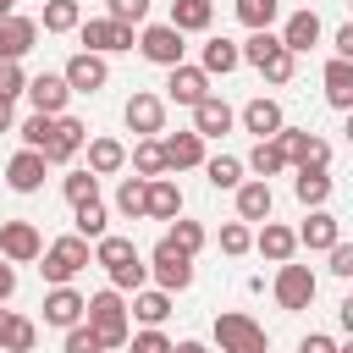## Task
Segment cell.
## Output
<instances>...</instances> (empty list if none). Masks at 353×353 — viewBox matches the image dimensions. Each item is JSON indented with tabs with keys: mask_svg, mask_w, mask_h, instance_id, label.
Here are the masks:
<instances>
[{
	"mask_svg": "<svg viewBox=\"0 0 353 353\" xmlns=\"http://www.w3.org/2000/svg\"><path fill=\"white\" fill-rule=\"evenodd\" d=\"M83 325L105 342V353H116V347H127V336H132V320H127V298L116 292V287H99V292H88L83 298Z\"/></svg>",
	"mask_w": 353,
	"mask_h": 353,
	"instance_id": "obj_1",
	"label": "cell"
},
{
	"mask_svg": "<svg viewBox=\"0 0 353 353\" xmlns=\"http://www.w3.org/2000/svg\"><path fill=\"white\" fill-rule=\"evenodd\" d=\"M237 55H243V66H254V72H259L265 83H276V88L292 83V72H298V55H287L270 28H265V33H248V39L237 44Z\"/></svg>",
	"mask_w": 353,
	"mask_h": 353,
	"instance_id": "obj_2",
	"label": "cell"
},
{
	"mask_svg": "<svg viewBox=\"0 0 353 353\" xmlns=\"http://www.w3.org/2000/svg\"><path fill=\"white\" fill-rule=\"evenodd\" d=\"M39 259H44V265H39V276H44L50 287H72V276L94 265V248H88L77 232H66V237L44 243V254H39Z\"/></svg>",
	"mask_w": 353,
	"mask_h": 353,
	"instance_id": "obj_3",
	"label": "cell"
},
{
	"mask_svg": "<svg viewBox=\"0 0 353 353\" xmlns=\"http://www.w3.org/2000/svg\"><path fill=\"white\" fill-rule=\"evenodd\" d=\"M215 347L221 353H270V331L243 309H221L215 314Z\"/></svg>",
	"mask_w": 353,
	"mask_h": 353,
	"instance_id": "obj_4",
	"label": "cell"
},
{
	"mask_svg": "<svg viewBox=\"0 0 353 353\" xmlns=\"http://www.w3.org/2000/svg\"><path fill=\"white\" fill-rule=\"evenodd\" d=\"M270 292H276V303L287 309V314H298V309H309L314 303V292H320V276L309 270V265H276V281H270Z\"/></svg>",
	"mask_w": 353,
	"mask_h": 353,
	"instance_id": "obj_5",
	"label": "cell"
},
{
	"mask_svg": "<svg viewBox=\"0 0 353 353\" xmlns=\"http://www.w3.org/2000/svg\"><path fill=\"white\" fill-rule=\"evenodd\" d=\"M143 265H149V276H154L160 292H188V287H193V259H188L182 248H171L165 237L154 243V254H149Z\"/></svg>",
	"mask_w": 353,
	"mask_h": 353,
	"instance_id": "obj_6",
	"label": "cell"
},
{
	"mask_svg": "<svg viewBox=\"0 0 353 353\" xmlns=\"http://www.w3.org/2000/svg\"><path fill=\"white\" fill-rule=\"evenodd\" d=\"M138 50H143V61H154V66H182V55H188V44H182V33L171 28V22H143L138 28Z\"/></svg>",
	"mask_w": 353,
	"mask_h": 353,
	"instance_id": "obj_7",
	"label": "cell"
},
{
	"mask_svg": "<svg viewBox=\"0 0 353 353\" xmlns=\"http://www.w3.org/2000/svg\"><path fill=\"white\" fill-rule=\"evenodd\" d=\"M77 39H83L88 55H121V50H132V28H121V22H110V17L77 22Z\"/></svg>",
	"mask_w": 353,
	"mask_h": 353,
	"instance_id": "obj_8",
	"label": "cell"
},
{
	"mask_svg": "<svg viewBox=\"0 0 353 353\" xmlns=\"http://www.w3.org/2000/svg\"><path fill=\"white\" fill-rule=\"evenodd\" d=\"M121 121H127V132H138V138H160V132H165V99L149 94V88H138V94L121 105Z\"/></svg>",
	"mask_w": 353,
	"mask_h": 353,
	"instance_id": "obj_9",
	"label": "cell"
},
{
	"mask_svg": "<svg viewBox=\"0 0 353 353\" xmlns=\"http://www.w3.org/2000/svg\"><path fill=\"white\" fill-rule=\"evenodd\" d=\"M44 254V237L33 221H0V259L6 265H33Z\"/></svg>",
	"mask_w": 353,
	"mask_h": 353,
	"instance_id": "obj_10",
	"label": "cell"
},
{
	"mask_svg": "<svg viewBox=\"0 0 353 353\" xmlns=\"http://www.w3.org/2000/svg\"><path fill=\"white\" fill-rule=\"evenodd\" d=\"M88 143V127L77 121V116H55V127H50V143L39 149L44 154V165H72V154Z\"/></svg>",
	"mask_w": 353,
	"mask_h": 353,
	"instance_id": "obj_11",
	"label": "cell"
},
{
	"mask_svg": "<svg viewBox=\"0 0 353 353\" xmlns=\"http://www.w3.org/2000/svg\"><path fill=\"white\" fill-rule=\"evenodd\" d=\"M61 77H66V88H72V94H99V88L110 83V66H105V55L77 50V55L61 66Z\"/></svg>",
	"mask_w": 353,
	"mask_h": 353,
	"instance_id": "obj_12",
	"label": "cell"
},
{
	"mask_svg": "<svg viewBox=\"0 0 353 353\" xmlns=\"http://www.w3.org/2000/svg\"><path fill=\"white\" fill-rule=\"evenodd\" d=\"M28 99H33V110L39 116H66V99H72V88H66V77L61 72H39V77H28V88H22Z\"/></svg>",
	"mask_w": 353,
	"mask_h": 353,
	"instance_id": "obj_13",
	"label": "cell"
},
{
	"mask_svg": "<svg viewBox=\"0 0 353 353\" xmlns=\"http://www.w3.org/2000/svg\"><path fill=\"white\" fill-rule=\"evenodd\" d=\"M232 193H237V221H243V226H254V221H270V210H276V193H270V182H259V176H243Z\"/></svg>",
	"mask_w": 353,
	"mask_h": 353,
	"instance_id": "obj_14",
	"label": "cell"
},
{
	"mask_svg": "<svg viewBox=\"0 0 353 353\" xmlns=\"http://www.w3.org/2000/svg\"><path fill=\"white\" fill-rule=\"evenodd\" d=\"M204 94H210V77H204L199 66H188V61H182V66H171V72H165V99H171V105H188V110H193Z\"/></svg>",
	"mask_w": 353,
	"mask_h": 353,
	"instance_id": "obj_15",
	"label": "cell"
},
{
	"mask_svg": "<svg viewBox=\"0 0 353 353\" xmlns=\"http://www.w3.org/2000/svg\"><path fill=\"white\" fill-rule=\"evenodd\" d=\"M232 121H237V110H232L221 94H204V99L193 105V132H199V138H226Z\"/></svg>",
	"mask_w": 353,
	"mask_h": 353,
	"instance_id": "obj_16",
	"label": "cell"
},
{
	"mask_svg": "<svg viewBox=\"0 0 353 353\" xmlns=\"http://www.w3.org/2000/svg\"><path fill=\"white\" fill-rule=\"evenodd\" d=\"M160 154H165V171H199L204 165V138L193 127L171 132V138H160Z\"/></svg>",
	"mask_w": 353,
	"mask_h": 353,
	"instance_id": "obj_17",
	"label": "cell"
},
{
	"mask_svg": "<svg viewBox=\"0 0 353 353\" xmlns=\"http://www.w3.org/2000/svg\"><path fill=\"white\" fill-rule=\"evenodd\" d=\"M44 154H33V149H17L11 160H6V188L11 193H39L44 188Z\"/></svg>",
	"mask_w": 353,
	"mask_h": 353,
	"instance_id": "obj_18",
	"label": "cell"
},
{
	"mask_svg": "<svg viewBox=\"0 0 353 353\" xmlns=\"http://www.w3.org/2000/svg\"><path fill=\"white\" fill-rule=\"evenodd\" d=\"M292 237H298V248H309V254H325L331 243H342V221H336L331 210H309V221H303Z\"/></svg>",
	"mask_w": 353,
	"mask_h": 353,
	"instance_id": "obj_19",
	"label": "cell"
},
{
	"mask_svg": "<svg viewBox=\"0 0 353 353\" xmlns=\"http://www.w3.org/2000/svg\"><path fill=\"white\" fill-rule=\"evenodd\" d=\"M44 325H55V331L83 325V292L77 287H50L44 292Z\"/></svg>",
	"mask_w": 353,
	"mask_h": 353,
	"instance_id": "obj_20",
	"label": "cell"
},
{
	"mask_svg": "<svg viewBox=\"0 0 353 353\" xmlns=\"http://www.w3.org/2000/svg\"><path fill=\"white\" fill-rule=\"evenodd\" d=\"M33 44H39V22L22 17V11H11V17L0 22V61H22Z\"/></svg>",
	"mask_w": 353,
	"mask_h": 353,
	"instance_id": "obj_21",
	"label": "cell"
},
{
	"mask_svg": "<svg viewBox=\"0 0 353 353\" xmlns=\"http://www.w3.org/2000/svg\"><path fill=\"white\" fill-rule=\"evenodd\" d=\"M276 39H281V50H287V55H303V50H314V44H320V17L303 6V11H292V17H287V28H281Z\"/></svg>",
	"mask_w": 353,
	"mask_h": 353,
	"instance_id": "obj_22",
	"label": "cell"
},
{
	"mask_svg": "<svg viewBox=\"0 0 353 353\" xmlns=\"http://www.w3.org/2000/svg\"><path fill=\"white\" fill-rule=\"evenodd\" d=\"M237 121H243V127L254 132V143H259V138H276V132L287 127V116H281V105H276V99H265V94H259V99H248Z\"/></svg>",
	"mask_w": 353,
	"mask_h": 353,
	"instance_id": "obj_23",
	"label": "cell"
},
{
	"mask_svg": "<svg viewBox=\"0 0 353 353\" xmlns=\"http://www.w3.org/2000/svg\"><path fill=\"white\" fill-rule=\"evenodd\" d=\"M83 149H88V165H83V171H94V176H116V171L127 165V143H121V138H110V132L88 138Z\"/></svg>",
	"mask_w": 353,
	"mask_h": 353,
	"instance_id": "obj_24",
	"label": "cell"
},
{
	"mask_svg": "<svg viewBox=\"0 0 353 353\" xmlns=\"http://www.w3.org/2000/svg\"><path fill=\"white\" fill-rule=\"evenodd\" d=\"M254 248H259L270 265H287V259L298 254V237H292V226H281V221H259V232H254Z\"/></svg>",
	"mask_w": 353,
	"mask_h": 353,
	"instance_id": "obj_25",
	"label": "cell"
},
{
	"mask_svg": "<svg viewBox=\"0 0 353 353\" xmlns=\"http://www.w3.org/2000/svg\"><path fill=\"white\" fill-rule=\"evenodd\" d=\"M176 215H182V188L171 176H154L143 199V221H176Z\"/></svg>",
	"mask_w": 353,
	"mask_h": 353,
	"instance_id": "obj_26",
	"label": "cell"
},
{
	"mask_svg": "<svg viewBox=\"0 0 353 353\" xmlns=\"http://www.w3.org/2000/svg\"><path fill=\"white\" fill-rule=\"evenodd\" d=\"M320 83H325V105H331V110H353V61H336V55H331Z\"/></svg>",
	"mask_w": 353,
	"mask_h": 353,
	"instance_id": "obj_27",
	"label": "cell"
},
{
	"mask_svg": "<svg viewBox=\"0 0 353 353\" xmlns=\"http://www.w3.org/2000/svg\"><path fill=\"white\" fill-rule=\"evenodd\" d=\"M165 314H171V292H160V287H138L127 303V320H138V325H165Z\"/></svg>",
	"mask_w": 353,
	"mask_h": 353,
	"instance_id": "obj_28",
	"label": "cell"
},
{
	"mask_svg": "<svg viewBox=\"0 0 353 353\" xmlns=\"http://www.w3.org/2000/svg\"><path fill=\"white\" fill-rule=\"evenodd\" d=\"M182 39L188 33H204L210 22H215V0H171V17H165Z\"/></svg>",
	"mask_w": 353,
	"mask_h": 353,
	"instance_id": "obj_29",
	"label": "cell"
},
{
	"mask_svg": "<svg viewBox=\"0 0 353 353\" xmlns=\"http://www.w3.org/2000/svg\"><path fill=\"white\" fill-rule=\"evenodd\" d=\"M331 171H298L292 176V199L303 204V210H325V199H331Z\"/></svg>",
	"mask_w": 353,
	"mask_h": 353,
	"instance_id": "obj_30",
	"label": "cell"
},
{
	"mask_svg": "<svg viewBox=\"0 0 353 353\" xmlns=\"http://www.w3.org/2000/svg\"><path fill=\"white\" fill-rule=\"evenodd\" d=\"M237 66H243V55H237L232 39H210L204 55H199V72H204V77H226V72H237Z\"/></svg>",
	"mask_w": 353,
	"mask_h": 353,
	"instance_id": "obj_31",
	"label": "cell"
},
{
	"mask_svg": "<svg viewBox=\"0 0 353 353\" xmlns=\"http://www.w3.org/2000/svg\"><path fill=\"white\" fill-rule=\"evenodd\" d=\"M243 171H254L259 182H270V176H281V171H287V154L276 149V138H259V143L248 149V160H243Z\"/></svg>",
	"mask_w": 353,
	"mask_h": 353,
	"instance_id": "obj_32",
	"label": "cell"
},
{
	"mask_svg": "<svg viewBox=\"0 0 353 353\" xmlns=\"http://www.w3.org/2000/svg\"><path fill=\"white\" fill-rule=\"evenodd\" d=\"M72 232H77L83 243H99V237L110 232V210H105V199H88V204H77V215H72Z\"/></svg>",
	"mask_w": 353,
	"mask_h": 353,
	"instance_id": "obj_33",
	"label": "cell"
},
{
	"mask_svg": "<svg viewBox=\"0 0 353 353\" xmlns=\"http://www.w3.org/2000/svg\"><path fill=\"white\" fill-rule=\"evenodd\" d=\"M44 33H77V22H83V6L77 0H44V11L33 17Z\"/></svg>",
	"mask_w": 353,
	"mask_h": 353,
	"instance_id": "obj_34",
	"label": "cell"
},
{
	"mask_svg": "<svg viewBox=\"0 0 353 353\" xmlns=\"http://www.w3.org/2000/svg\"><path fill=\"white\" fill-rule=\"evenodd\" d=\"M132 259H143V254L132 248V237H116V232H105V237L94 243V265H105V276H110L116 265H132Z\"/></svg>",
	"mask_w": 353,
	"mask_h": 353,
	"instance_id": "obj_35",
	"label": "cell"
},
{
	"mask_svg": "<svg viewBox=\"0 0 353 353\" xmlns=\"http://www.w3.org/2000/svg\"><path fill=\"white\" fill-rule=\"evenodd\" d=\"M127 160H132V176H143V182L165 176V154H160V138H138Z\"/></svg>",
	"mask_w": 353,
	"mask_h": 353,
	"instance_id": "obj_36",
	"label": "cell"
},
{
	"mask_svg": "<svg viewBox=\"0 0 353 353\" xmlns=\"http://www.w3.org/2000/svg\"><path fill=\"white\" fill-rule=\"evenodd\" d=\"M33 342H39V325L28 314H11L0 331V353H33Z\"/></svg>",
	"mask_w": 353,
	"mask_h": 353,
	"instance_id": "obj_37",
	"label": "cell"
},
{
	"mask_svg": "<svg viewBox=\"0 0 353 353\" xmlns=\"http://www.w3.org/2000/svg\"><path fill=\"white\" fill-rule=\"evenodd\" d=\"M204 176H210L215 193H232V188L243 182V160H237V154H215V160H204Z\"/></svg>",
	"mask_w": 353,
	"mask_h": 353,
	"instance_id": "obj_38",
	"label": "cell"
},
{
	"mask_svg": "<svg viewBox=\"0 0 353 353\" xmlns=\"http://www.w3.org/2000/svg\"><path fill=\"white\" fill-rule=\"evenodd\" d=\"M276 17H281V0H237V22L248 33H265Z\"/></svg>",
	"mask_w": 353,
	"mask_h": 353,
	"instance_id": "obj_39",
	"label": "cell"
},
{
	"mask_svg": "<svg viewBox=\"0 0 353 353\" xmlns=\"http://www.w3.org/2000/svg\"><path fill=\"white\" fill-rule=\"evenodd\" d=\"M165 243H171V248H182V254L193 259V254L210 243V232H204L199 221H182V215H176V221H171V232H165Z\"/></svg>",
	"mask_w": 353,
	"mask_h": 353,
	"instance_id": "obj_40",
	"label": "cell"
},
{
	"mask_svg": "<svg viewBox=\"0 0 353 353\" xmlns=\"http://www.w3.org/2000/svg\"><path fill=\"white\" fill-rule=\"evenodd\" d=\"M50 127H55V116H39V110H33V116H22L11 132L22 138V149H33V154H39V149L50 143Z\"/></svg>",
	"mask_w": 353,
	"mask_h": 353,
	"instance_id": "obj_41",
	"label": "cell"
},
{
	"mask_svg": "<svg viewBox=\"0 0 353 353\" xmlns=\"http://www.w3.org/2000/svg\"><path fill=\"white\" fill-rule=\"evenodd\" d=\"M61 193H66V204L77 210V204L99 199V176H94V171H66V176H61Z\"/></svg>",
	"mask_w": 353,
	"mask_h": 353,
	"instance_id": "obj_42",
	"label": "cell"
},
{
	"mask_svg": "<svg viewBox=\"0 0 353 353\" xmlns=\"http://www.w3.org/2000/svg\"><path fill=\"white\" fill-rule=\"evenodd\" d=\"M143 199H149V182H143V176H121V188H116V210L132 215V221H143Z\"/></svg>",
	"mask_w": 353,
	"mask_h": 353,
	"instance_id": "obj_43",
	"label": "cell"
},
{
	"mask_svg": "<svg viewBox=\"0 0 353 353\" xmlns=\"http://www.w3.org/2000/svg\"><path fill=\"white\" fill-rule=\"evenodd\" d=\"M298 171H331V143L320 138V132H309L303 138V149H298V160H292Z\"/></svg>",
	"mask_w": 353,
	"mask_h": 353,
	"instance_id": "obj_44",
	"label": "cell"
},
{
	"mask_svg": "<svg viewBox=\"0 0 353 353\" xmlns=\"http://www.w3.org/2000/svg\"><path fill=\"white\" fill-rule=\"evenodd\" d=\"M248 248H254V226H243V221H226V226H221V254H226V259H243Z\"/></svg>",
	"mask_w": 353,
	"mask_h": 353,
	"instance_id": "obj_45",
	"label": "cell"
},
{
	"mask_svg": "<svg viewBox=\"0 0 353 353\" xmlns=\"http://www.w3.org/2000/svg\"><path fill=\"white\" fill-rule=\"evenodd\" d=\"M105 17L121 28H143L149 22V0H105Z\"/></svg>",
	"mask_w": 353,
	"mask_h": 353,
	"instance_id": "obj_46",
	"label": "cell"
},
{
	"mask_svg": "<svg viewBox=\"0 0 353 353\" xmlns=\"http://www.w3.org/2000/svg\"><path fill=\"white\" fill-rule=\"evenodd\" d=\"M127 353H171V336L160 325H143V331L127 336Z\"/></svg>",
	"mask_w": 353,
	"mask_h": 353,
	"instance_id": "obj_47",
	"label": "cell"
},
{
	"mask_svg": "<svg viewBox=\"0 0 353 353\" xmlns=\"http://www.w3.org/2000/svg\"><path fill=\"white\" fill-rule=\"evenodd\" d=\"M61 353H105V342H99L88 325H72V331H66V342H61Z\"/></svg>",
	"mask_w": 353,
	"mask_h": 353,
	"instance_id": "obj_48",
	"label": "cell"
},
{
	"mask_svg": "<svg viewBox=\"0 0 353 353\" xmlns=\"http://www.w3.org/2000/svg\"><path fill=\"white\" fill-rule=\"evenodd\" d=\"M28 88V72H22V61H0V99H17Z\"/></svg>",
	"mask_w": 353,
	"mask_h": 353,
	"instance_id": "obj_49",
	"label": "cell"
},
{
	"mask_svg": "<svg viewBox=\"0 0 353 353\" xmlns=\"http://www.w3.org/2000/svg\"><path fill=\"white\" fill-rule=\"evenodd\" d=\"M325 254H331V265H325V270H331V276H342V281H347V276H353V243H331V248H325Z\"/></svg>",
	"mask_w": 353,
	"mask_h": 353,
	"instance_id": "obj_50",
	"label": "cell"
},
{
	"mask_svg": "<svg viewBox=\"0 0 353 353\" xmlns=\"http://www.w3.org/2000/svg\"><path fill=\"white\" fill-rule=\"evenodd\" d=\"M331 50H336V61H353V22H342L331 33Z\"/></svg>",
	"mask_w": 353,
	"mask_h": 353,
	"instance_id": "obj_51",
	"label": "cell"
},
{
	"mask_svg": "<svg viewBox=\"0 0 353 353\" xmlns=\"http://www.w3.org/2000/svg\"><path fill=\"white\" fill-rule=\"evenodd\" d=\"M298 353H336V336H325V331H309V336L298 342Z\"/></svg>",
	"mask_w": 353,
	"mask_h": 353,
	"instance_id": "obj_52",
	"label": "cell"
},
{
	"mask_svg": "<svg viewBox=\"0 0 353 353\" xmlns=\"http://www.w3.org/2000/svg\"><path fill=\"white\" fill-rule=\"evenodd\" d=\"M11 292H17V265L0 259V303H11Z\"/></svg>",
	"mask_w": 353,
	"mask_h": 353,
	"instance_id": "obj_53",
	"label": "cell"
},
{
	"mask_svg": "<svg viewBox=\"0 0 353 353\" xmlns=\"http://www.w3.org/2000/svg\"><path fill=\"white\" fill-rule=\"evenodd\" d=\"M171 353H210L199 336H182V342H171Z\"/></svg>",
	"mask_w": 353,
	"mask_h": 353,
	"instance_id": "obj_54",
	"label": "cell"
},
{
	"mask_svg": "<svg viewBox=\"0 0 353 353\" xmlns=\"http://www.w3.org/2000/svg\"><path fill=\"white\" fill-rule=\"evenodd\" d=\"M11 105H17V99H0V132H11V127H17V110H11Z\"/></svg>",
	"mask_w": 353,
	"mask_h": 353,
	"instance_id": "obj_55",
	"label": "cell"
},
{
	"mask_svg": "<svg viewBox=\"0 0 353 353\" xmlns=\"http://www.w3.org/2000/svg\"><path fill=\"white\" fill-rule=\"evenodd\" d=\"M11 11H17V0H0V22H6V17H11Z\"/></svg>",
	"mask_w": 353,
	"mask_h": 353,
	"instance_id": "obj_56",
	"label": "cell"
},
{
	"mask_svg": "<svg viewBox=\"0 0 353 353\" xmlns=\"http://www.w3.org/2000/svg\"><path fill=\"white\" fill-rule=\"evenodd\" d=\"M6 320H11V309H0V331H6Z\"/></svg>",
	"mask_w": 353,
	"mask_h": 353,
	"instance_id": "obj_57",
	"label": "cell"
}]
</instances>
